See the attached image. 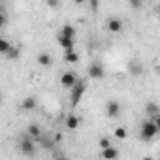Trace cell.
<instances>
[{
    "instance_id": "obj_1",
    "label": "cell",
    "mask_w": 160,
    "mask_h": 160,
    "mask_svg": "<svg viewBox=\"0 0 160 160\" xmlns=\"http://www.w3.org/2000/svg\"><path fill=\"white\" fill-rule=\"evenodd\" d=\"M85 91H87V81H85V79H77L75 85L70 89V102H72L73 106H77V104H79V100L83 98Z\"/></svg>"
},
{
    "instance_id": "obj_2",
    "label": "cell",
    "mask_w": 160,
    "mask_h": 160,
    "mask_svg": "<svg viewBox=\"0 0 160 160\" xmlns=\"http://www.w3.org/2000/svg\"><path fill=\"white\" fill-rule=\"evenodd\" d=\"M156 134H158V126H156V124H152L151 121H143V122H141L139 138H141L143 141H151V139H154Z\"/></svg>"
},
{
    "instance_id": "obj_3",
    "label": "cell",
    "mask_w": 160,
    "mask_h": 160,
    "mask_svg": "<svg viewBox=\"0 0 160 160\" xmlns=\"http://www.w3.org/2000/svg\"><path fill=\"white\" fill-rule=\"evenodd\" d=\"M19 149H21V152H23L25 156H34V154H36V147H34V141H32V139H30L27 134L21 138Z\"/></svg>"
},
{
    "instance_id": "obj_4",
    "label": "cell",
    "mask_w": 160,
    "mask_h": 160,
    "mask_svg": "<svg viewBox=\"0 0 160 160\" xmlns=\"http://www.w3.org/2000/svg\"><path fill=\"white\" fill-rule=\"evenodd\" d=\"M104 64L100 62V60H92L91 62V66H89V75L92 77V79H102L104 77Z\"/></svg>"
},
{
    "instance_id": "obj_5",
    "label": "cell",
    "mask_w": 160,
    "mask_h": 160,
    "mask_svg": "<svg viewBox=\"0 0 160 160\" xmlns=\"http://www.w3.org/2000/svg\"><path fill=\"white\" fill-rule=\"evenodd\" d=\"M75 81H77V77H75L73 72H64V73L60 75V85H62L64 89H68V91L75 85Z\"/></svg>"
},
{
    "instance_id": "obj_6",
    "label": "cell",
    "mask_w": 160,
    "mask_h": 160,
    "mask_svg": "<svg viewBox=\"0 0 160 160\" xmlns=\"http://www.w3.org/2000/svg\"><path fill=\"white\" fill-rule=\"evenodd\" d=\"M106 113H108V117L117 119L119 113H121V106H119V102H117V100H109L108 106H106Z\"/></svg>"
},
{
    "instance_id": "obj_7",
    "label": "cell",
    "mask_w": 160,
    "mask_h": 160,
    "mask_svg": "<svg viewBox=\"0 0 160 160\" xmlns=\"http://www.w3.org/2000/svg\"><path fill=\"white\" fill-rule=\"evenodd\" d=\"M100 156L104 160H117L119 158V151L115 147H108V149H102L100 151Z\"/></svg>"
},
{
    "instance_id": "obj_8",
    "label": "cell",
    "mask_w": 160,
    "mask_h": 160,
    "mask_svg": "<svg viewBox=\"0 0 160 160\" xmlns=\"http://www.w3.org/2000/svg\"><path fill=\"white\" fill-rule=\"evenodd\" d=\"M108 30L109 32H121L122 30V21L117 17H109L108 19Z\"/></svg>"
},
{
    "instance_id": "obj_9",
    "label": "cell",
    "mask_w": 160,
    "mask_h": 160,
    "mask_svg": "<svg viewBox=\"0 0 160 160\" xmlns=\"http://www.w3.org/2000/svg\"><path fill=\"white\" fill-rule=\"evenodd\" d=\"M36 104H38L36 96H27V98L21 102V109H23V111H32V109L36 108Z\"/></svg>"
},
{
    "instance_id": "obj_10",
    "label": "cell",
    "mask_w": 160,
    "mask_h": 160,
    "mask_svg": "<svg viewBox=\"0 0 160 160\" xmlns=\"http://www.w3.org/2000/svg\"><path fill=\"white\" fill-rule=\"evenodd\" d=\"M27 136L30 139H42V128L38 124H30L28 130H27Z\"/></svg>"
},
{
    "instance_id": "obj_11",
    "label": "cell",
    "mask_w": 160,
    "mask_h": 160,
    "mask_svg": "<svg viewBox=\"0 0 160 160\" xmlns=\"http://www.w3.org/2000/svg\"><path fill=\"white\" fill-rule=\"evenodd\" d=\"M58 43L64 51H73V40L72 38H64V36H58Z\"/></svg>"
},
{
    "instance_id": "obj_12",
    "label": "cell",
    "mask_w": 160,
    "mask_h": 160,
    "mask_svg": "<svg viewBox=\"0 0 160 160\" xmlns=\"http://www.w3.org/2000/svg\"><path fill=\"white\" fill-rule=\"evenodd\" d=\"M58 36H64V38H75V28L72 27V25H64L62 28H60V34Z\"/></svg>"
},
{
    "instance_id": "obj_13",
    "label": "cell",
    "mask_w": 160,
    "mask_h": 160,
    "mask_svg": "<svg viewBox=\"0 0 160 160\" xmlns=\"http://www.w3.org/2000/svg\"><path fill=\"white\" fill-rule=\"evenodd\" d=\"M79 126V117L77 115H68L66 117V128L68 130H75Z\"/></svg>"
},
{
    "instance_id": "obj_14",
    "label": "cell",
    "mask_w": 160,
    "mask_h": 160,
    "mask_svg": "<svg viewBox=\"0 0 160 160\" xmlns=\"http://www.w3.org/2000/svg\"><path fill=\"white\" fill-rule=\"evenodd\" d=\"M128 70H130V73H132V75H139V73H141V64H139L138 60H130Z\"/></svg>"
},
{
    "instance_id": "obj_15",
    "label": "cell",
    "mask_w": 160,
    "mask_h": 160,
    "mask_svg": "<svg viewBox=\"0 0 160 160\" xmlns=\"http://www.w3.org/2000/svg\"><path fill=\"white\" fill-rule=\"evenodd\" d=\"M51 60H53V58H51L49 53H40V55H38V62H40L42 66H49Z\"/></svg>"
},
{
    "instance_id": "obj_16",
    "label": "cell",
    "mask_w": 160,
    "mask_h": 160,
    "mask_svg": "<svg viewBox=\"0 0 160 160\" xmlns=\"http://www.w3.org/2000/svg\"><path fill=\"white\" fill-rule=\"evenodd\" d=\"M64 60L66 62H77L79 60V55L75 51H64Z\"/></svg>"
},
{
    "instance_id": "obj_17",
    "label": "cell",
    "mask_w": 160,
    "mask_h": 160,
    "mask_svg": "<svg viewBox=\"0 0 160 160\" xmlns=\"http://www.w3.org/2000/svg\"><path fill=\"white\" fill-rule=\"evenodd\" d=\"M6 57H8L10 60H17V58H19V49H17L15 45H12V47L8 49V53H6Z\"/></svg>"
},
{
    "instance_id": "obj_18",
    "label": "cell",
    "mask_w": 160,
    "mask_h": 160,
    "mask_svg": "<svg viewBox=\"0 0 160 160\" xmlns=\"http://www.w3.org/2000/svg\"><path fill=\"white\" fill-rule=\"evenodd\" d=\"M10 47H12V43H10L8 40H4V38H2V40H0V53H4V55H6Z\"/></svg>"
},
{
    "instance_id": "obj_19",
    "label": "cell",
    "mask_w": 160,
    "mask_h": 160,
    "mask_svg": "<svg viewBox=\"0 0 160 160\" xmlns=\"http://www.w3.org/2000/svg\"><path fill=\"white\" fill-rule=\"evenodd\" d=\"M115 138H117V139H124V138H126V128H122V126L115 128Z\"/></svg>"
},
{
    "instance_id": "obj_20",
    "label": "cell",
    "mask_w": 160,
    "mask_h": 160,
    "mask_svg": "<svg viewBox=\"0 0 160 160\" xmlns=\"http://www.w3.org/2000/svg\"><path fill=\"white\" fill-rule=\"evenodd\" d=\"M147 111H149L151 115H158V106H156L154 102H151V104H147Z\"/></svg>"
},
{
    "instance_id": "obj_21",
    "label": "cell",
    "mask_w": 160,
    "mask_h": 160,
    "mask_svg": "<svg viewBox=\"0 0 160 160\" xmlns=\"http://www.w3.org/2000/svg\"><path fill=\"white\" fill-rule=\"evenodd\" d=\"M108 147H111V145H109V139H108V138H102V139H100V151H102V149H108Z\"/></svg>"
},
{
    "instance_id": "obj_22",
    "label": "cell",
    "mask_w": 160,
    "mask_h": 160,
    "mask_svg": "<svg viewBox=\"0 0 160 160\" xmlns=\"http://www.w3.org/2000/svg\"><path fill=\"white\" fill-rule=\"evenodd\" d=\"M6 21H8V19H6V15H4V12H0V28H2V27L6 25Z\"/></svg>"
},
{
    "instance_id": "obj_23",
    "label": "cell",
    "mask_w": 160,
    "mask_h": 160,
    "mask_svg": "<svg viewBox=\"0 0 160 160\" xmlns=\"http://www.w3.org/2000/svg\"><path fill=\"white\" fill-rule=\"evenodd\" d=\"M57 160H68V158H66V156H60V158H57Z\"/></svg>"
},
{
    "instance_id": "obj_24",
    "label": "cell",
    "mask_w": 160,
    "mask_h": 160,
    "mask_svg": "<svg viewBox=\"0 0 160 160\" xmlns=\"http://www.w3.org/2000/svg\"><path fill=\"white\" fill-rule=\"evenodd\" d=\"M143 160H152V158H151V156H145V158H143Z\"/></svg>"
},
{
    "instance_id": "obj_25",
    "label": "cell",
    "mask_w": 160,
    "mask_h": 160,
    "mask_svg": "<svg viewBox=\"0 0 160 160\" xmlns=\"http://www.w3.org/2000/svg\"><path fill=\"white\" fill-rule=\"evenodd\" d=\"M0 40H2V36H0Z\"/></svg>"
}]
</instances>
